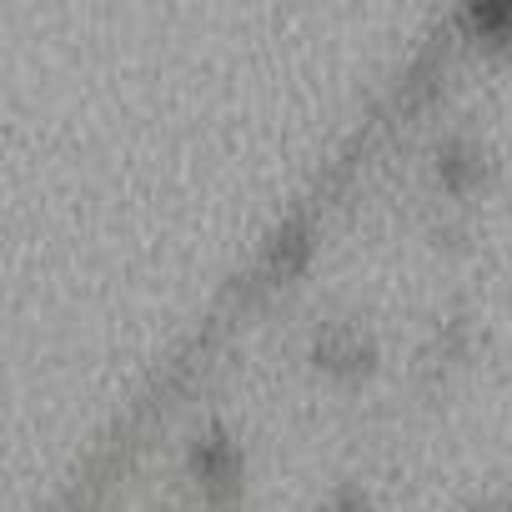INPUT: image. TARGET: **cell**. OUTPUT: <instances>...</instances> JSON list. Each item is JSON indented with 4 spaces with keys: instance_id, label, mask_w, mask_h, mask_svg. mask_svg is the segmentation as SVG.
<instances>
[{
    "instance_id": "obj_1",
    "label": "cell",
    "mask_w": 512,
    "mask_h": 512,
    "mask_svg": "<svg viewBox=\"0 0 512 512\" xmlns=\"http://www.w3.org/2000/svg\"><path fill=\"white\" fill-rule=\"evenodd\" d=\"M191 467H196L201 487L221 492V487L236 482V447H231L221 432H211V437H201V442L191 447Z\"/></svg>"
},
{
    "instance_id": "obj_2",
    "label": "cell",
    "mask_w": 512,
    "mask_h": 512,
    "mask_svg": "<svg viewBox=\"0 0 512 512\" xmlns=\"http://www.w3.org/2000/svg\"><path fill=\"white\" fill-rule=\"evenodd\" d=\"M367 362H372V347H367L362 332H352V327H327V332L317 337V367L357 372V367H367Z\"/></svg>"
},
{
    "instance_id": "obj_3",
    "label": "cell",
    "mask_w": 512,
    "mask_h": 512,
    "mask_svg": "<svg viewBox=\"0 0 512 512\" xmlns=\"http://www.w3.org/2000/svg\"><path fill=\"white\" fill-rule=\"evenodd\" d=\"M307 256H312V231L297 221V226H287V231L277 236V246H272V256H267V272H272V277H292Z\"/></svg>"
},
{
    "instance_id": "obj_4",
    "label": "cell",
    "mask_w": 512,
    "mask_h": 512,
    "mask_svg": "<svg viewBox=\"0 0 512 512\" xmlns=\"http://www.w3.org/2000/svg\"><path fill=\"white\" fill-rule=\"evenodd\" d=\"M477 176H482V161H477V151H467V146H452V151L442 156V181H447L452 191H467Z\"/></svg>"
},
{
    "instance_id": "obj_5",
    "label": "cell",
    "mask_w": 512,
    "mask_h": 512,
    "mask_svg": "<svg viewBox=\"0 0 512 512\" xmlns=\"http://www.w3.org/2000/svg\"><path fill=\"white\" fill-rule=\"evenodd\" d=\"M467 26L487 41H507L512 36V6H492V11H467Z\"/></svg>"
},
{
    "instance_id": "obj_6",
    "label": "cell",
    "mask_w": 512,
    "mask_h": 512,
    "mask_svg": "<svg viewBox=\"0 0 512 512\" xmlns=\"http://www.w3.org/2000/svg\"><path fill=\"white\" fill-rule=\"evenodd\" d=\"M327 512H367V502H362L357 492H342V497H337V502H332Z\"/></svg>"
}]
</instances>
